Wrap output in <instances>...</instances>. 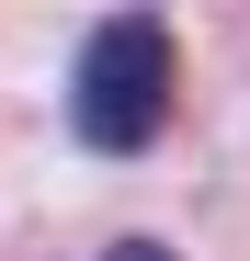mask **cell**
<instances>
[{
	"label": "cell",
	"instance_id": "6da1fadb",
	"mask_svg": "<svg viewBox=\"0 0 250 261\" xmlns=\"http://www.w3.org/2000/svg\"><path fill=\"white\" fill-rule=\"evenodd\" d=\"M171 91H182V57L159 23H91V46L68 68V137L103 148V159H137L159 125H171Z\"/></svg>",
	"mask_w": 250,
	"mask_h": 261
},
{
	"label": "cell",
	"instance_id": "7a4b0ae2",
	"mask_svg": "<svg viewBox=\"0 0 250 261\" xmlns=\"http://www.w3.org/2000/svg\"><path fill=\"white\" fill-rule=\"evenodd\" d=\"M103 261H182V250H159V239H125V250H103Z\"/></svg>",
	"mask_w": 250,
	"mask_h": 261
}]
</instances>
